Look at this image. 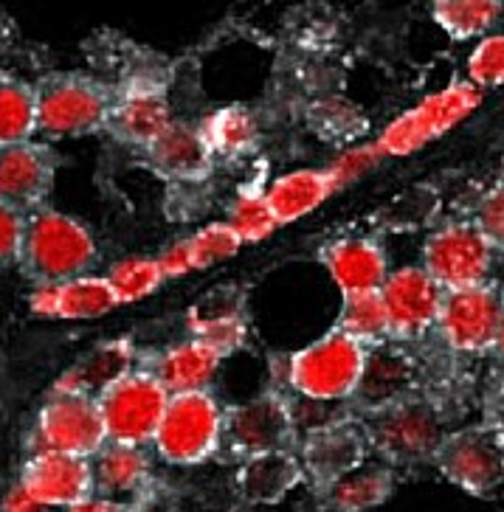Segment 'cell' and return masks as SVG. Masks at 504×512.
<instances>
[{
	"mask_svg": "<svg viewBox=\"0 0 504 512\" xmlns=\"http://www.w3.org/2000/svg\"><path fill=\"white\" fill-rule=\"evenodd\" d=\"M96 262V237L77 217L51 206L26 214L17 265L34 285H60L79 276H91Z\"/></svg>",
	"mask_w": 504,
	"mask_h": 512,
	"instance_id": "6da1fadb",
	"label": "cell"
},
{
	"mask_svg": "<svg viewBox=\"0 0 504 512\" xmlns=\"http://www.w3.org/2000/svg\"><path fill=\"white\" fill-rule=\"evenodd\" d=\"M37 133L48 138L93 136L107 127L116 91L96 76L57 71L34 85Z\"/></svg>",
	"mask_w": 504,
	"mask_h": 512,
	"instance_id": "7a4b0ae2",
	"label": "cell"
},
{
	"mask_svg": "<svg viewBox=\"0 0 504 512\" xmlns=\"http://www.w3.org/2000/svg\"><path fill=\"white\" fill-rule=\"evenodd\" d=\"M369 349L330 330L305 349L293 352L288 361V383L296 397L316 403H344L350 400L364 369Z\"/></svg>",
	"mask_w": 504,
	"mask_h": 512,
	"instance_id": "3957f363",
	"label": "cell"
},
{
	"mask_svg": "<svg viewBox=\"0 0 504 512\" xmlns=\"http://www.w3.org/2000/svg\"><path fill=\"white\" fill-rule=\"evenodd\" d=\"M361 425L367 434L369 451H375L392 465H420L428 459L434 462V453L440 451L448 434L437 406L420 397L364 414Z\"/></svg>",
	"mask_w": 504,
	"mask_h": 512,
	"instance_id": "277c9868",
	"label": "cell"
},
{
	"mask_svg": "<svg viewBox=\"0 0 504 512\" xmlns=\"http://www.w3.org/2000/svg\"><path fill=\"white\" fill-rule=\"evenodd\" d=\"M223 408L212 392L172 394L155 431V451L175 467H195L220 451Z\"/></svg>",
	"mask_w": 504,
	"mask_h": 512,
	"instance_id": "5b68a950",
	"label": "cell"
},
{
	"mask_svg": "<svg viewBox=\"0 0 504 512\" xmlns=\"http://www.w3.org/2000/svg\"><path fill=\"white\" fill-rule=\"evenodd\" d=\"M169 394L147 369H136L96 397L107 442L147 448L155 439Z\"/></svg>",
	"mask_w": 504,
	"mask_h": 512,
	"instance_id": "8992f818",
	"label": "cell"
},
{
	"mask_svg": "<svg viewBox=\"0 0 504 512\" xmlns=\"http://www.w3.org/2000/svg\"><path fill=\"white\" fill-rule=\"evenodd\" d=\"M434 465L448 482L471 496L496 493L504 484V428L482 422L448 431L434 453Z\"/></svg>",
	"mask_w": 504,
	"mask_h": 512,
	"instance_id": "52a82bcc",
	"label": "cell"
},
{
	"mask_svg": "<svg viewBox=\"0 0 504 512\" xmlns=\"http://www.w3.org/2000/svg\"><path fill=\"white\" fill-rule=\"evenodd\" d=\"M296 445L299 434L293 428L285 394L265 392L223 411L220 448H226L240 462L260 453L293 451Z\"/></svg>",
	"mask_w": 504,
	"mask_h": 512,
	"instance_id": "ba28073f",
	"label": "cell"
},
{
	"mask_svg": "<svg viewBox=\"0 0 504 512\" xmlns=\"http://www.w3.org/2000/svg\"><path fill=\"white\" fill-rule=\"evenodd\" d=\"M493 268V245L474 223H451L437 228L423 248V271L445 293L485 285Z\"/></svg>",
	"mask_w": 504,
	"mask_h": 512,
	"instance_id": "9c48e42d",
	"label": "cell"
},
{
	"mask_svg": "<svg viewBox=\"0 0 504 512\" xmlns=\"http://www.w3.org/2000/svg\"><path fill=\"white\" fill-rule=\"evenodd\" d=\"M479 105V91L471 82H457L445 91L428 96L412 110H406L395 119L378 138L381 155H409V152L426 147L428 141L448 133L457 121H462Z\"/></svg>",
	"mask_w": 504,
	"mask_h": 512,
	"instance_id": "30bf717a",
	"label": "cell"
},
{
	"mask_svg": "<svg viewBox=\"0 0 504 512\" xmlns=\"http://www.w3.org/2000/svg\"><path fill=\"white\" fill-rule=\"evenodd\" d=\"M37 439H40V451L93 459L107 445L96 400L82 394L51 392L37 417Z\"/></svg>",
	"mask_w": 504,
	"mask_h": 512,
	"instance_id": "8fae6325",
	"label": "cell"
},
{
	"mask_svg": "<svg viewBox=\"0 0 504 512\" xmlns=\"http://www.w3.org/2000/svg\"><path fill=\"white\" fill-rule=\"evenodd\" d=\"M381 293L389 338L417 341L437 327L445 290L423 268H400L389 271Z\"/></svg>",
	"mask_w": 504,
	"mask_h": 512,
	"instance_id": "7c38bea8",
	"label": "cell"
},
{
	"mask_svg": "<svg viewBox=\"0 0 504 512\" xmlns=\"http://www.w3.org/2000/svg\"><path fill=\"white\" fill-rule=\"evenodd\" d=\"M502 318V293H496L490 285L468 287L445 293L437 330L445 344L457 352H485L496 347Z\"/></svg>",
	"mask_w": 504,
	"mask_h": 512,
	"instance_id": "4fadbf2b",
	"label": "cell"
},
{
	"mask_svg": "<svg viewBox=\"0 0 504 512\" xmlns=\"http://www.w3.org/2000/svg\"><path fill=\"white\" fill-rule=\"evenodd\" d=\"M60 155L43 141L0 147V203L20 214L43 209L54 192Z\"/></svg>",
	"mask_w": 504,
	"mask_h": 512,
	"instance_id": "5bb4252c",
	"label": "cell"
},
{
	"mask_svg": "<svg viewBox=\"0 0 504 512\" xmlns=\"http://www.w3.org/2000/svg\"><path fill=\"white\" fill-rule=\"evenodd\" d=\"M369 453L372 451H369L361 420L344 417L316 434H307L302 439L299 462H302L307 482L316 487V493H321L341 476L367 465Z\"/></svg>",
	"mask_w": 504,
	"mask_h": 512,
	"instance_id": "9a60e30c",
	"label": "cell"
},
{
	"mask_svg": "<svg viewBox=\"0 0 504 512\" xmlns=\"http://www.w3.org/2000/svg\"><path fill=\"white\" fill-rule=\"evenodd\" d=\"M20 487L40 507H77L96 496L91 459H79L57 451H34L23 465Z\"/></svg>",
	"mask_w": 504,
	"mask_h": 512,
	"instance_id": "2e32d148",
	"label": "cell"
},
{
	"mask_svg": "<svg viewBox=\"0 0 504 512\" xmlns=\"http://www.w3.org/2000/svg\"><path fill=\"white\" fill-rule=\"evenodd\" d=\"M417 380H420V369L409 352L378 344L367 352V361H364L350 403L361 414L381 411V408L417 397Z\"/></svg>",
	"mask_w": 504,
	"mask_h": 512,
	"instance_id": "e0dca14e",
	"label": "cell"
},
{
	"mask_svg": "<svg viewBox=\"0 0 504 512\" xmlns=\"http://www.w3.org/2000/svg\"><path fill=\"white\" fill-rule=\"evenodd\" d=\"M172 121V107L164 91L147 82H136L124 91H116L105 130L127 147L147 150Z\"/></svg>",
	"mask_w": 504,
	"mask_h": 512,
	"instance_id": "ac0fdd59",
	"label": "cell"
},
{
	"mask_svg": "<svg viewBox=\"0 0 504 512\" xmlns=\"http://www.w3.org/2000/svg\"><path fill=\"white\" fill-rule=\"evenodd\" d=\"M321 265L330 273L341 296L378 293L389 276V262L383 248L367 237H344L321 248Z\"/></svg>",
	"mask_w": 504,
	"mask_h": 512,
	"instance_id": "d6986e66",
	"label": "cell"
},
{
	"mask_svg": "<svg viewBox=\"0 0 504 512\" xmlns=\"http://www.w3.org/2000/svg\"><path fill=\"white\" fill-rule=\"evenodd\" d=\"M147 164L158 175L178 183L206 181L214 169V155L195 124L172 121L161 136L144 150Z\"/></svg>",
	"mask_w": 504,
	"mask_h": 512,
	"instance_id": "ffe728a7",
	"label": "cell"
},
{
	"mask_svg": "<svg viewBox=\"0 0 504 512\" xmlns=\"http://www.w3.org/2000/svg\"><path fill=\"white\" fill-rule=\"evenodd\" d=\"M305 482V470H302L296 451L251 456V459H243L237 473H234L237 496L251 507H274Z\"/></svg>",
	"mask_w": 504,
	"mask_h": 512,
	"instance_id": "44dd1931",
	"label": "cell"
},
{
	"mask_svg": "<svg viewBox=\"0 0 504 512\" xmlns=\"http://www.w3.org/2000/svg\"><path fill=\"white\" fill-rule=\"evenodd\" d=\"M29 304L37 316L46 318H102L119 307L105 276L93 273L60 285H37Z\"/></svg>",
	"mask_w": 504,
	"mask_h": 512,
	"instance_id": "7402d4cb",
	"label": "cell"
},
{
	"mask_svg": "<svg viewBox=\"0 0 504 512\" xmlns=\"http://www.w3.org/2000/svg\"><path fill=\"white\" fill-rule=\"evenodd\" d=\"M91 462L96 496L130 504L153 484V456L147 448L107 442Z\"/></svg>",
	"mask_w": 504,
	"mask_h": 512,
	"instance_id": "603a6c76",
	"label": "cell"
},
{
	"mask_svg": "<svg viewBox=\"0 0 504 512\" xmlns=\"http://www.w3.org/2000/svg\"><path fill=\"white\" fill-rule=\"evenodd\" d=\"M136 372V347L130 338H116L102 347L91 349L54 383V392L82 394L96 400L99 394L119 383L122 377Z\"/></svg>",
	"mask_w": 504,
	"mask_h": 512,
	"instance_id": "cb8c5ba5",
	"label": "cell"
},
{
	"mask_svg": "<svg viewBox=\"0 0 504 512\" xmlns=\"http://www.w3.org/2000/svg\"><path fill=\"white\" fill-rule=\"evenodd\" d=\"M220 363L223 358L212 347H206L198 338H189V341L164 349L147 372L172 397V394L209 392V383L217 375Z\"/></svg>",
	"mask_w": 504,
	"mask_h": 512,
	"instance_id": "d4e9b609",
	"label": "cell"
},
{
	"mask_svg": "<svg viewBox=\"0 0 504 512\" xmlns=\"http://www.w3.org/2000/svg\"><path fill=\"white\" fill-rule=\"evenodd\" d=\"M333 195L336 189L324 169H296L271 183V189L265 192V203L274 214L276 226H291Z\"/></svg>",
	"mask_w": 504,
	"mask_h": 512,
	"instance_id": "484cf974",
	"label": "cell"
},
{
	"mask_svg": "<svg viewBox=\"0 0 504 512\" xmlns=\"http://www.w3.org/2000/svg\"><path fill=\"white\" fill-rule=\"evenodd\" d=\"M395 493V476L389 467L361 465L321 490V507L330 512H369Z\"/></svg>",
	"mask_w": 504,
	"mask_h": 512,
	"instance_id": "4316f807",
	"label": "cell"
},
{
	"mask_svg": "<svg viewBox=\"0 0 504 512\" xmlns=\"http://www.w3.org/2000/svg\"><path fill=\"white\" fill-rule=\"evenodd\" d=\"M203 141L217 158H243L257 147L260 141V124L248 107L231 105L212 113L209 119L198 127Z\"/></svg>",
	"mask_w": 504,
	"mask_h": 512,
	"instance_id": "83f0119b",
	"label": "cell"
},
{
	"mask_svg": "<svg viewBox=\"0 0 504 512\" xmlns=\"http://www.w3.org/2000/svg\"><path fill=\"white\" fill-rule=\"evenodd\" d=\"M37 133L34 85L0 68V147L31 141Z\"/></svg>",
	"mask_w": 504,
	"mask_h": 512,
	"instance_id": "f1b7e54d",
	"label": "cell"
},
{
	"mask_svg": "<svg viewBox=\"0 0 504 512\" xmlns=\"http://www.w3.org/2000/svg\"><path fill=\"white\" fill-rule=\"evenodd\" d=\"M336 330L344 332L352 341L364 344L367 349L383 344L389 338V324H386L381 293L344 296L341 310H338Z\"/></svg>",
	"mask_w": 504,
	"mask_h": 512,
	"instance_id": "f546056e",
	"label": "cell"
},
{
	"mask_svg": "<svg viewBox=\"0 0 504 512\" xmlns=\"http://www.w3.org/2000/svg\"><path fill=\"white\" fill-rule=\"evenodd\" d=\"M434 20L440 23L454 40H471L479 37L499 20L502 15V3L493 0H443L434 3L431 9Z\"/></svg>",
	"mask_w": 504,
	"mask_h": 512,
	"instance_id": "4dcf8cb0",
	"label": "cell"
},
{
	"mask_svg": "<svg viewBox=\"0 0 504 512\" xmlns=\"http://www.w3.org/2000/svg\"><path fill=\"white\" fill-rule=\"evenodd\" d=\"M237 321H245V293L234 285L214 287L186 313V327L192 332V338H200L206 332L237 324Z\"/></svg>",
	"mask_w": 504,
	"mask_h": 512,
	"instance_id": "1f68e13d",
	"label": "cell"
},
{
	"mask_svg": "<svg viewBox=\"0 0 504 512\" xmlns=\"http://www.w3.org/2000/svg\"><path fill=\"white\" fill-rule=\"evenodd\" d=\"M110 290L116 293L119 304H133L153 296L158 287L164 285V271L158 265V259H144V256H130L116 262L110 273L105 276Z\"/></svg>",
	"mask_w": 504,
	"mask_h": 512,
	"instance_id": "d6a6232c",
	"label": "cell"
},
{
	"mask_svg": "<svg viewBox=\"0 0 504 512\" xmlns=\"http://www.w3.org/2000/svg\"><path fill=\"white\" fill-rule=\"evenodd\" d=\"M243 248L240 237L231 231L229 223H212L186 237V251H189V268L192 271H206L217 262L229 259Z\"/></svg>",
	"mask_w": 504,
	"mask_h": 512,
	"instance_id": "836d02e7",
	"label": "cell"
},
{
	"mask_svg": "<svg viewBox=\"0 0 504 512\" xmlns=\"http://www.w3.org/2000/svg\"><path fill=\"white\" fill-rule=\"evenodd\" d=\"M231 231L240 237V242H262L265 237H271L276 228V220L268 203H265V195H257V192H243L237 195L234 206L229 209Z\"/></svg>",
	"mask_w": 504,
	"mask_h": 512,
	"instance_id": "e575fe53",
	"label": "cell"
},
{
	"mask_svg": "<svg viewBox=\"0 0 504 512\" xmlns=\"http://www.w3.org/2000/svg\"><path fill=\"white\" fill-rule=\"evenodd\" d=\"M468 79L476 91L504 82V34L485 37L468 57Z\"/></svg>",
	"mask_w": 504,
	"mask_h": 512,
	"instance_id": "d590c367",
	"label": "cell"
},
{
	"mask_svg": "<svg viewBox=\"0 0 504 512\" xmlns=\"http://www.w3.org/2000/svg\"><path fill=\"white\" fill-rule=\"evenodd\" d=\"M383 155L378 152V147L372 144V147H355V150H347L344 155H338L333 164L327 166L324 172L330 175V181H333V189H344V186H350L355 183L361 175H367L372 166L381 161Z\"/></svg>",
	"mask_w": 504,
	"mask_h": 512,
	"instance_id": "8d00e7d4",
	"label": "cell"
},
{
	"mask_svg": "<svg viewBox=\"0 0 504 512\" xmlns=\"http://www.w3.org/2000/svg\"><path fill=\"white\" fill-rule=\"evenodd\" d=\"M474 226L493 245V251L504 248V183L493 186L488 195L479 200Z\"/></svg>",
	"mask_w": 504,
	"mask_h": 512,
	"instance_id": "74e56055",
	"label": "cell"
},
{
	"mask_svg": "<svg viewBox=\"0 0 504 512\" xmlns=\"http://www.w3.org/2000/svg\"><path fill=\"white\" fill-rule=\"evenodd\" d=\"M23 226H26V214L0 203V271L17 265L20 242H23Z\"/></svg>",
	"mask_w": 504,
	"mask_h": 512,
	"instance_id": "f35d334b",
	"label": "cell"
},
{
	"mask_svg": "<svg viewBox=\"0 0 504 512\" xmlns=\"http://www.w3.org/2000/svg\"><path fill=\"white\" fill-rule=\"evenodd\" d=\"M158 265H161V271L167 279L172 276H184V273H192L189 268V251H186V240H178L169 245L164 254L158 256Z\"/></svg>",
	"mask_w": 504,
	"mask_h": 512,
	"instance_id": "ab89813d",
	"label": "cell"
},
{
	"mask_svg": "<svg viewBox=\"0 0 504 512\" xmlns=\"http://www.w3.org/2000/svg\"><path fill=\"white\" fill-rule=\"evenodd\" d=\"M130 512H175V510H172L169 498L164 496V493H158V490H155V484H150L141 496L130 501Z\"/></svg>",
	"mask_w": 504,
	"mask_h": 512,
	"instance_id": "60d3db41",
	"label": "cell"
},
{
	"mask_svg": "<svg viewBox=\"0 0 504 512\" xmlns=\"http://www.w3.org/2000/svg\"><path fill=\"white\" fill-rule=\"evenodd\" d=\"M46 507H40L34 498L20 487V484H15L6 496H3V504H0V512H43Z\"/></svg>",
	"mask_w": 504,
	"mask_h": 512,
	"instance_id": "b9f144b4",
	"label": "cell"
},
{
	"mask_svg": "<svg viewBox=\"0 0 504 512\" xmlns=\"http://www.w3.org/2000/svg\"><path fill=\"white\" fill-rule=\"evenodd\" d=\"M65 512H130V504H124V501H113V498L93 496Z\"/></svg>",
	"mask_w": 504,
	"mask_h": 512,
	"instance_id": "7bdbcfd3",
	"label": "cell"
},
{
	"mask_svg": "<svg viewBox=\"0 0 504 512\" xmlns=\"http://www.w3.org/2000/svg\"><path fill=\"white\" fill-rule=\"evenodd\" d=\"M496 347H499V352L504 355V318H502V330H499V338H496Z\"/></svg>",
	"mask_w": 504,
	"mask_h": 512,
	"instance_id": "ee69618b",
	"label": "cell"
},
{
	"mask_svg": "<svg viewBox=\"0 0 504 512\" xmlns=\"http://www.w3.org/2000/svg\"><path fill=\"white\" fill-rule=\"evenodd\" d=\"M502 307H504V293H502Z\"/></svg>",
	"mask_w": 504,
	"mask_h": 512,
	"instance_id": "f6af8a7d",
	"label": "cell"
}]
</instances>
